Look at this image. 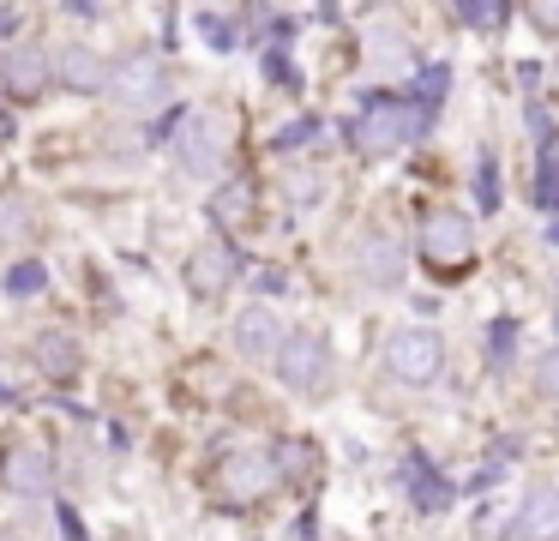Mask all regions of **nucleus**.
<instances>
[{
    "instance_id": "9",
    "label": "nucleus",
    "mask_w": 559,
    "mask_h": 541,
    "mask_svg": "<svg viewBox=\"0 0 559 541\" xmlns=\"http://www.w3.org/2000/svg\"><path fill=\"white\" fill-rule=\"evenodd\" d=\"M511 536L518 541H554L559 536V487H530L518 505V517H511Z\"/></svg>"
},
{
    "instance_id": "1",
    "label": "nucleus",
    "mask_w": 559,
    "mask_h": 541,
    "mask_svg": "<svg viewBox=\"0 0 559 541\" xmlns=\"http://www.w3.org/2000/svg\"><path fill=\"white\" fill-rule=\"evenodd\" d=\"M427 127V108L421 103H397V96H373V103L361 108V120H355V151L361 156H385L397 151L403 139H415V132Z\"/></svg>"
},
{
    "instance_id": "26",
    "label": "nucleus",
    "mask_w": 559,
    "mask_h": 541,
    "mask_svg": "<svg viewBox=\"0 0 559 541\" xmlns=\"http://www.w3.org/2000/svg\"><path fill=\"white\" fill-rule=\"evenodd\" d=\"M530 19L542 24V31H559V0H535V7H530Z\"/></svg>"
},
{
    "instance_id": "17",
    "label": "nucleus",
    "mask_w": 559,
    "mask_h": 541,
    "mask_svg": "<svg viewBox=\"0 0 559 541\" xmlns=\"http://www.w3.org/2000/svg\"><path fill=\"white\" fill-rule=\"evenodd\" d=\"M409 493L421 499V511H445V505H451V487H445V481H439L433 469L421 463V457L409 463Z\"/></svg>"
},
{
    "instance_id": "19",
    "label": "nucleus",
    "mask_w": 559,
    "mask_h": 541,
    "mask_svg": "<svg viewBox=\"0 0 559 541\" xmlns=\"http://www.w3.org/2000/svg\"><path fill=\"white\" fill-rule=\"evenodd\" d=\"M506 19H511V7H499V0H463V7H457L463 31H499Z\"/></svg>"
},
{
    "instance_id": "11",
    "label": "nucleus",
    "mask_w": 559,
    "mask_h": 541,
    "mask_svg": "<svg viewBox=\"0 0 559 541\" xmlns=\"http://www.w3.org/2000/svg\"><path fill=\"white\" fill-rule=\"evenodd\" d=\"M7 487L13 493H49L55 487V463L43 445H13L7 451Z\"/></svg>"
},
{
    "instance_id": "7",
    "label": "nucleus",
    "mask_w": 559,
    "mask_h": 541,
    "mask_svg": "<svg viewBox=\"0 0 559 541\" xmlns=\"http://www.w3.org/2000/svg\"><path fill=\"white\" fill-rule=\"evenodd\" d=\"M235 277H241V252H235L223 235L199 240V247L187 252V283H193L199 295H223V289H229Z\"/></svg>"
},
{
    "instance_id": "14",
    "label": "nucleus",
    "mask_w": 559,
    "mask_h": 541,
    "mask_svg": "<svg viewBox=\"0 0 559 541\" xmlns=\"http://www.w3.org/2000/svg\"><path fill=\"white\" fill-rule=\"evenodd\" d=\"M115 96H121L127 108H145L163 96V67L157 60H127L121 72H115Z\"/></svg>"
},
{
    "instance_id": "24",
    "label": "nucleus",
    "mask_w": 559,
    "mask_h": 541,
    "mask_svg": "<svg viewBox=\"0 0 559 541\" xmlns=\"http://www.w3.org/2000/svg\"><path fill=\"white\" fill-rule=\"evenodd\" d=\"M319 132V120H289V132H277V151H295V144H307Z\"/></svg>"
},
{
    "instance_id": "16",
    "label": "nucleus",
    "mask_w": 559,
    "mask_h": 541,
    "mask_svg": "<svg viewBox=\"0 0 559 541\" xmlns=\"http://www.w3.org/2000/svg\"><path fill=\"white\" fill-rule=\"evenodd\" d=\"M55 67H61V79L73 84V91H103V84L115 79L109 60H103L97 48H79V43H73V48H61V60H55Z\"/></svg>"
},
{
    "instance_id": "5",
    "label": "nucleus",
    "mask_w": 559,
    "mask_h": 541,
    "mask_svg": "<svg viewBox=\"0 0 559 541\" xmlns=\"http://www.w3.org/2000/svg\"><path fill=\"white\" fill-rule=\"evenodd\" d=\"M277 457L271 451H241V457H229L223 463V475H217V499L223 505H253V499H265L271 487H277Z\"/></svg>"
},
{
    "instance_id": "25",
    "label": "nucleus",
    "mask_w": 559,
    "mask_h": 541,
    "mask_svg": "<svg viewBox=\"0 0 559 541\" xmlns=\"http://www.w3.org/2000/svg\"><path fill=\"white\" fill-rule=\"evenodd\" d=\"M475 192H481V204H493V199H499V187H493V156H481V175H475Z\"/></svg>"
},
{
    "instance_id": "2",
    "label": "nucleus",
    "mask_w": 559,
    "mask_h": 541,
    "mask_svg": "<svg viewBox=\"0 0 559 541\" xmlns=\"http://www.w3.org/2000/svg\"><path fill=\"white\" fill-rule=\"evenodd\" d=\"M175 163L187 175H217L223 168V144H229V120L211 115V108H193V115L175 120Z\"/></svg>"
},
{
    "instance_id": "21",
    "label": "nucleus",
    "mask_w": 559,
    "mask_h": 541,
    "mask_svg": "<svg viewBox=\"0 0 559 541\" xmlns=\"http://www.w3.org/2000/svg\"><path fill=\"white\" fill-rule=\"evenodd\" d=\"M205 43H211V48H241V24H235V19H217V12H205Z\"/></svg>"
},
{
    "instance_id": "10",
    "label": "nucleus",
    "mask_w": 559,
    "mask_h": 541,
    "mask_svg": "<svg viewBox=\"0 0 559 541\" xmlns=\"http://www.w3.org/2000/svg\"><path fill=\"white\" fill-rule=\"evenodd\" d=\"M283 343H289V337H283V325L271 319L265 307H247L241 319H235V349H241V355H253V361H277V355H283Z\"/></svg>"
},
{
    "instance_id": "4",
    "label": "nucleus",
    "mask_w": 559,
    "mask_h": 541,
    "mask_svg": "<svg viewBox=\"0 0 559 541\" xmlns=\"http://www.w3.org/2000/svg\"><path fill=\"white\" fill-rule=\"evenodd\" d=\"M277 379L289 385V391H325L331 385V349L319 331H289V343H283L277 355Z\"/></svg>"
},
{
    "instance_id": "23",
    "label": "nucleus",
    "mask_w": 559,
    "mask_h": 541,
    "mask_svg": "<svg viewBox=\"0 0 559 541\" xmlns=\"http://www.w3.org/2000/svg\"><path fill=\"white\" fill-rule=\"evenodd\" d=\"M535 385H542L547 397H559V349H547L542 367H535Z\"/></svg>"
},
{
    "instance_id": "15",
    "label": "nucleus",
    "mask_w": 559,
    "mask_h": 541,
    "mask_svg": "<svg viewBox=\"0 0 559 541\" xmlns=\"http://www.w3.org/2000/svg\"><path fill=\"white\" fill-rule=\"evenodd\" d=\"M31 355H37V373H43V379H55V385H67L79 373V343L67 331H43Z\"/></svg>"
},
{
    "instance_id": "12",
    "label": "nucleus",
    "mask_w": 559,
    "mask_h": 541,
    "mask_svg": "<svg viewBox=\"0 0 559 541\" xmlns=\"http://www.w3.org/2000/svg\"><path fill=\"white\" fill-rule=\"evenodd\" d=\"M49 67H55V60H49V48L19 43L13 55H7V67H0V72H7V91H13V96H37L43 84H49Z\"/></svg>"
},
{
    "instance_id": "27",
    "label": "nucleus",
    "mask_w": 559,
    "mask_h": 541,
    "mask_svg": "<svg viewBox=\"0 0 559 541\" xmlns=\"http://www.w3.org/2000/svg\"><path fill=\"white\" fill-rule=\"evenodd\" d=\"M19 24H25V12H19V7H0V36H13Z\"/></svg>"
},
{
    "instance_id": "18",
    "label": "nucleus",
    "mask_w": 559,
    "mask_h": 541,
    "mask_svg": "<svg viewBox=\"0 0 559 541\" xmlns=\"http://www.w3.org/2000/svg\"><path fill=\"white\" fill-rule=\"evenodd\" d=\"M31 199L25 192H0V240H25L31 235Z\"/></svg>"
},
{
    "instance_id": "8",
    "label": "nucleus",
    "mask_w": 559,
    "mask_h": 541,
    "mask_svg": "<svg viewBox=\"0 0 559 541\" xmlns=\"http://www.w3.org/2000/svg\"><path fill=\"white\" fill-rule=\"evenodd\" d=\"M355 271H361V283H373V289H397L403 271H409V252H403V240H391V235H367L361 252H355Z\"/></svg>"
},
{
    "instance_id": "28",
    "label": "nucleus",
    "mask_w": 559,
    "mask_h": 541,
    "mask_svg": "<svg viewBox=\"0 0 559 541\" xmlns=\"http://www.w3.org/2000/svg\"><path fill=\"white\" fill-rule=\"evenodd\" d=\"M554 79H559V67H554Z\"/></svg>"
},
{
    "instance_id": "22",
    "label": "nucleus",
    "mask_w": 559,
    "mask_h": 541,
    "mask_svg": "<svg viewBox=\"0 0 559 541\" xmlns=\"http://www.w3.org/2000/svg\"><path fill=\"white\" fill-rule=\"evenodd\" d=\"M271 457H277V463H283V469H289V475H307V463H313V451H307V445H301V439H289V445H277V451H271Z\"/></svg>"
},
{
    "instance_id": "3",
    "label": "nucleus",
    "mask_w": 559,
    "mask_h": 541,
    "mask_svg": "<svg viewBox=\"0 0 559 541\" xmlns=\"http://www.w3.org/2000/svg\"><path fill=\"white\" fill-rule=\"evenodd\" d=\"M385 367H391V379H403V385H433L439 367H445V343H439V331H427V325H403L385 343Z\"/></svg>"
},
{
    "instance_id": "6",
    "label": "nucleus",
    "mask_w": 559,
    "mask_h": 541,
    "mask_svg": "<svg viewBox=\"0 0 559 541\" xmlns=\"http://www.w3.org/2000/svg\"><path fill=\"white\" fill-rule=\"evenodd\" d=\"M475 252V228H469V216H457V211H433L421 223V259L427 264H463Z\"/></svg>"
},
{
    "instance_id": "13",
    "label": "nucleus",
    "mask_w": 559,
    "mask_h": 541,
    "mask_svg": "<svg viewBox=\"0 0 559 541\" xmlns=\"http://www.w3.org/2000/svg\"><path fill=\"white\" fill-rule=\"evenodd\" d=\"M253 211H259V187H253V180H241V175L223 180V187L211 192V216H217L223 228H247V223H253Z\"/></svg>"
},
{
    "instance_id": "20",
    "label": "nucleus",
    "mask_w": 559,
    "mask_h": 541,
    "mask_svg": "<svg viewBox=\"0 0 559 541\" xmlns=\"http://www.w3.org/2000/svg\"><path fill=\"white\" fill-rule=\"evenodd\" d=\"M43 283H49V271H43L37 259H25V264L7 271V289H13V295H43Z\"/></svg>"
}]
</instances>
